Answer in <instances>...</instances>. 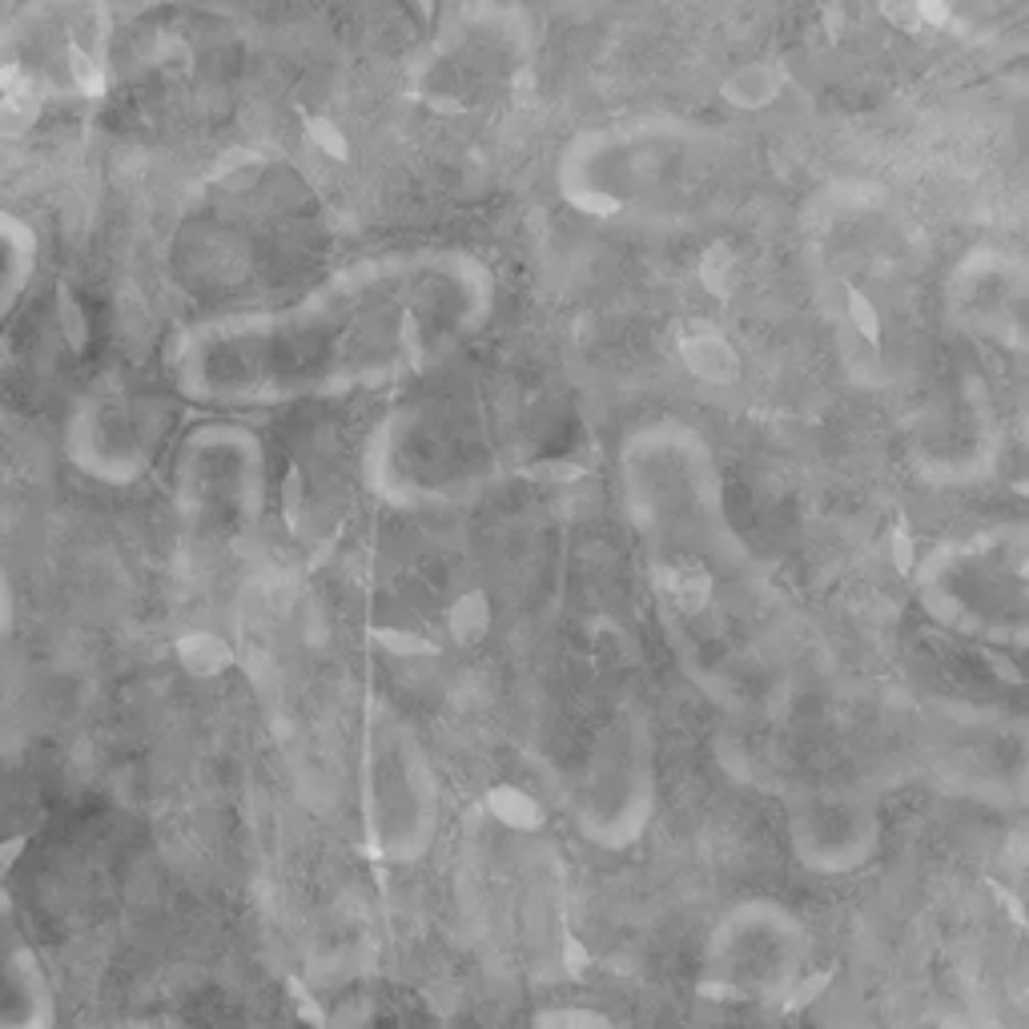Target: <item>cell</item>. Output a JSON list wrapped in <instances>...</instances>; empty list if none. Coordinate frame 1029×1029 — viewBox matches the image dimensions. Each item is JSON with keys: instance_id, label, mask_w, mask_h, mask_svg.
Instances as JSON below:
<instances>
[{"instance_id": "6da1fadb", "label": "cell", "mask_w": 1029, "mask_h": 1029, "mask_svg": "<svg viewBox=\"0 0 1029 1029\" xmlns=\"http://www.w3.org/2000/svg\"><path fill=\"white\" fill-rule=\"evenodd\" d=\"M495 302V270L471 250L366 254L286 302L181 326L169 343V378L206 410L343 402L443 370L483 334Z\"/></svg>"}, {"instance_id": "7a4b0ae2", "label": "cell", "mask_w": 1029, "mask_h": 1029, "mask_svg": "<svg viewBox=\"0 0 1029 1029\" xmlns=\"http://www.w3.org/2000/svg\"><path fill=\"white\" fill-rule=\"evenodd\" d=\"M620 503L628 527L664 576H687L696 596H708L700 576L744 579L748 547L728 515L724 475L708 434L687 419H652L636 427L616 454Z\"/></svg>"}, {"instance_id": "3957f363", "label": "cell", "mask_w": 1029, "mask_h": 1029, "mask_svg": "<svg viewBox=\"0 0 1029 1029\" xmlns=\"http://www.w3.org/2000/svg\"><path fill=\"white\" fill-rule=\"evenodd\" d=\"M483 378L390 410L366 447V487L402 511L459 507L515 471L503 419H483Z\"/></svg>"}, {"instance_id": "277c9868", "label": "cell", "mask_w": 1029, "mask_h": 1029, "mask_svg": "<svg viewBox=\"0 0 1029 1029\" xmlns=\"http://www.w3.org/2000/svg\"><path fill=\"white\" fill-rule=\"evenodd\" d=\"M1029 532L1021 519L985 523L937 543L917 567V596L941 628L1021 652L1029 631Z\"/></svg>"}, {"instance_id": "5b68a950", "label": "cell", "mask_w": 1029, "mask_h": 1029, "mask_svg": "<svg viewBox=\"0 0 1029 1029\" xmlns=\"http://www.w3.org/2000/svg\"><path fill=\"white\" fill-rule=\"evenodd\" d=\"M812 965V933L776 896H744L720 913L700 957V989L712 1001L780 1006Z\"/></svg>"}, {"instance_id": "8992f818", "label": "cell", "mask_w": 1029, "mask_h": 1029, "mask_svg": "<svg viewBox=\"0 0 1029 1029\" xmlns=\"http://www.w3.org/2000/svg\"><path fill=\"white\" fill-rule=\"evenodd\" d=\"M363 797L366 841L390 864L422 861L439 832V776L419 732L399 712H375L363 736Z\"/></svg>"}, {"instance_id": "52a82bcc", "label": "cell", "mask_w": 1029, "mask_h": 1029, "mask_svg": "<svg viewBox=\"0 0 1029 1029\" xmlns=\"http://www.w3.org/2000/svg\"><path fill=\"white\" fill-rule=\"evenodd\" d=\"M181 519L198 539H238L262 519V443L242 427H198L178 459Z\"/></svg>"}, {"instance_id": "ba28073f", "label": "cell", "mask_w": 1029, "mask_h": 1029, "mask_svg": "<svg viewBox=\"0 0 1029 1029\" xmlns=\"http://www.w3.org/2000/svg\"><path fill=\"white\" fill-rule=\"evenodd\" d=\"M655 780H652V748H648V724L623 712L596 753L587 760L579 780L576 808L587 841L603 849H623L640 841V832L652 820Z\"/></svg>"}, {"instance_id": "9c48e42d", "label": "cell", "mask_w": 1029, "mask_h": 1029, "mask_svg": "<svg viewBox=\"0 0 1029 1029\" xmlns=\"http://www.w3.org/2000/svg\"><path fill=\"white\" fill-rule=\"evenodd\" d=\"M69 454L85 475L101 479V483H129L149 466V454H154L149 410L125 399L122 390L93 395L73 414Z\"/></svg>"}, {"instance_id": "30bf717a", "label": "cell", "mask_w": 1029, "mask_h": 1029, "mask_svg": "<svg viewBox=\"0 0 1029 1029\" xmlns=\"http://www.w3.org/2000/svg\"><path fill=\"white\" fill-rule=\"evenodd\" d=\"M56 1018L53 981L24 933L21 909L0 873V1029H36Z\"/></svg>"}, {"instance_id": "8fae6325", "label": "cell", "mask_w": 1029, "mask_h": 1029, "mask_svg": "<svg viewBox=\"0 0 1029 1029\" xmlns=\"http://www.w3.org/2000/svg\"><path fill=\"white\" fill-rule=\"evenodd\" d=\"M36 274V233L33 225L17 213L0 210V366H4V346H9L12 318L21 311L24 294Z\"/></svg>"}, {"instance_id": "7c38bea8", "label": "cell", "mask_w": 1029, "mask_h": 1029, "mask_svg": "<svg viewBox=\"0 0 1029 1029\" xmlns=\"http://www.w3.org/2000/svg\"><path fill=\"white\" fill-rule=\"evenodd\" d=\"M12 623H17V587H12L9 571L0 567V640L12 631Z\"/></svg>"}]
</instances>
